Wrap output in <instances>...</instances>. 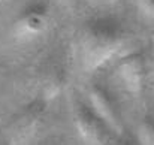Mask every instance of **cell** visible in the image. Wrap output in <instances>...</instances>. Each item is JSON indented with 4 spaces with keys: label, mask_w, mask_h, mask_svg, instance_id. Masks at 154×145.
<instances>
[{
    "label": "cell",
    "mask_w": 154,
    "mask_h": 145,
    "mask_svg": "<svg viewBox=\"0 0 154 145\" xmlns=\"http://www.w3.org/2000/svg\"><path fill=\"white\" fill-rule=\"evenodd\" d=\"M126 44L123 24L111 17H94L79 30L78 48L87 69H96L120 52Z\"/></svg>",
    "instance_id": "cell-1"
},
{
    "label": "cell",
    "mask_w": 154,
    "mask_h": 145,
    "mask_svg": "<svg viewBox=\"0 0 154 145\" xmlns=\"http://www.w3.org/2000/svg\"><path fill=\"white\" fill-rule=\"evenodd\" d=\"M67 84V69L63 60L50 55L33 70L32 85L42 100H51L64 90Z\"/></svg>",
    "instance_id": "cell-2"
},
{
    "label": "cell",
    "mask_w": 154,
    "mask_h": 145,
    "mask_svg": "<svg viewBox=\"0 0 154 145\" xmlns=\"http://www.w3.org/2000/svg\"><path fill=\"white\" fill-rule=\"evenodd\" d=\"M44 102L42 99L35 100L14 115L8 127L9 139L14 144L30 142L42 132L47 123V108Z\"/></svg>",
    "instance_id": "cell-3"
},
{
    "label": "cell",
    "mask_w": 154,
    "mask_h": 145,
    "mask_svg": "<svg viewBox=\"0 0 154 145\" xmlns=\"http://www.w3.org/2000/svg\"><path fill=\"white\" fill-rule=\"evenodd\" d=\"M72 118L79 136L87 144H105L112 139V130L91 105L79 100L75 102L72 106Z\"/></svg>",
    "instance_id": "cell-4"
},
{
    "label": "cell",
    "mask_w": 154,
    "mask_h": 145,
    "mask_svg": "<svg viewBox=\"0 0 154 145\" xmlns=\"http://www.w3.org/2000/svg\"><path fill=\"white\" fill-rule=\"evenodd\" d=\"M87 94H88L90 105L102 117V120L109 126V129L114 133L121 135L124 132L123 115H121L120 105H118L117 99L112 96L109 88L105 87L100 82H93V84H90Z\"/></svg>",
    "instance_id": "cell-5"
},
{
    "label": "cell",
    "mask_w": 154,
    "mask_h": 145,
    "mask_svg": "<svg viewBox=\"0 0 154 145\" xmlns=\"http://www.w3.org/2000/svg\"><path fill=\"white\" fill-rule=\"evenodd\" d=\"M117 72L126 85V88L130 93L138 94L145 82V75H147V61L145 55L141 51H132L124 55H121Z\"/></svg>",
    "instance_id": "cell-6"
},
{
    "label": "cell",
    "mask_w": 154,
    "mask_h": 145,
    "mask_svg": "<svg viewBox=\"0 0 154 145\" xmlns=\"http://www.w3.org/2000/svg\"><path fill=\"white\" fill-rule=\"evenodd\" d=\"M48 26V8L41 3H32L20 14L15 29L23 36H38Z\"/></svg>",
    "instance_id": "cell-7"
},
{
    "label": "cell",
    "mask_w": 154,
    "mask_h": 145,
    "mask_svg": "<svg viewBox=\"0 0 154 145\" xmlns=\"http://www.w3.org/2000/svg\"><path fill=\"white\" fill-rule=\"evenodd\" d=\"M138 138L144 144H154V117H147L141 121Z\"/></svg>",
    "instance_id": "cell-8"
},
{
    "label": "cell",
    "mask_w": 154,
    "mask_h": 145,
    "mask_svg": "<svg viewBox=\"0 0 154 145\" xmlns=\"http://www.w3.org/2000/svg\"><path fill=\"white\" fill-rule=\"evenodd\" d=\"M139 11L150 20H154V0H136Z\"/></svg>",
    "instance_id": "cell-9"
},
{
    "label": "cell",
    "mask_w": 154,
    "mask_h": 145,
    "mask_svg": "<svg viewBox=\"0 0 154 145\" xmlns=\"http://www.w3.org/2000/svg\"><path fill=\"white\" fill-rule=\"evenodd\" d=\"M111 2H117V0H111Z\"/></svg>",
    "instance_id": "cell-10"
}]
</instances>
